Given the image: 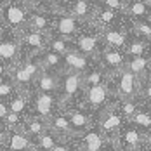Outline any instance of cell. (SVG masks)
Instances as JSON below:
<instances>
[{"mask_svg": "<svg viewBox=\"0 0 151 151\" xmlns=\"http://www.w3.org/2000/svg\"><path fill=\"white\" fill-rule=\"evenodd\" d=\"M141 83L142 80L127 68H122L120 71L109 75V85L115 99H139Z\"/></svg>", "mask_w": 151, "mask_h": 151, "instance_id": "cell-1", "label": "cell"}, {"mask_svg": "<svg viewBox=\"0 0 151 151\" xmlns=\"http://www.w3.org/2000/svg\"><path fill=\"white\" fill-rule=\"evenodd\" d=\"M115 96L111 91L109 82L101 83V85H92V87H85L82 92V101L78 103V106L85 108L87 111H91L92 115H96L97 111H101L103 108L109 106L111 103H115Z\"/></svg>", "mask_w": 151, "mask_h": 151, "instance_id": "cell-2", "label": "cell"}, {"mask_svg": "<svg viewBox=\"0 0 151 151\" xmlns=\"http://www.w3.org/2000/svg\"><path fill=\"white\" fill-rule=\"evenodd\" d=\"M82 92H83V73L64 70L61 73V85L58 92L61 108L64 109V108L73 106L76 97L78 96L82 97Z\"/></svg>", "mask_w": 151, "mask_h": 151, "instance_id": "cell-3", "label": "cell"}, {"mask_svg": "<svg viewBox=\"0 0 151 151\" xmlns=\"http://www.w3.org/2000/svg\"><path fill=\"white\" fill-rule=\"evenodd\" d=\"M94 116H96V125L101 129V132L109 141H113L116 137V134L123 129V125L127 123V120L123 118V115L120 113V109L116 106V101L103 108L101 111H97Z\"/></svg>", "mask_w": 151, "mask_h": 151, "instance_id": "cell-4", "label": "cell"}, {"mask_svg": "<svg viewBox=\"0 0 151 151\" xmlns=\"http://www.w3.org/2000/svg\"><path fill=\"white\" fill-rule=\"evenodd\" d=\"M63 109L58 94H47V92H31V115L49 120L56 111Z\"/></svg>", "mask_w": 151, "mask_h": 151, "instance_id": "cell-5", "label": "cell"}, {"mask_svg": "<svg viewBox=\"0 0 151 151\" xmlns=\"http://www.w3.org/2000/svg\"><path fill=\"white\" fill-rule=\"evenodd\" d=\"M111 142L120 151H137L142 146V130H139L136 125L127 122Z\"/></svg>", "mask_w": 151, "mask_h": 151, "instance_id": "cell-6", "label": "cell"}, {"mask_svg": "<svg viewBox=\"0 0 151 151\" xmlns=\"http://www.w3.org/2000/svg\"><path fill=\"white\" fill-rule=\"evenodd\" d=\"M64 111L70 118L75 139L82 134H85L89 129H92L96 125V116L82 106H70V108H64Z\"/></svg>", "mask_w": 151, "mask_h": 151, "instance_id": "cell-7", "label": "cell"}, {"mask_svg": "<svg viewBox=\"0 0 151 151\" xmlns=\"http://www.w3.org/2000/svg\"><path fill=\"white\" fill-rule=\"evenodd\" d=\"M127 56L120 49H111V47H103V50L97 56V64L103 66L109 75L120 71L122 68H125Z\"/></svg>", "mask_w": 151, "mask_h": 151, "instance_id": "cell-8", "label": "cell"}, {"mask_svg": "<svg viewBox=\"0 0 151 151\" xmlns=\"http://www.w3.org/2000/svg\"><path fill=\"white\" fill-rule=\"evenodd\" d=\"M76 142L85 151H106V148L109 146L111 141L101 132V129L97 125H94L85 134L76 137Z\"/></svg>", "mask_w": 151, "mask_h": 151, "instance_id": "cell-9", "label": "cell"}, {"mask_svg": "<svg viewBox=\"0 0 151 151\" xmlns=\"http://www.w3.org/2000/svg\"><path fill=\"white\" fill-rule=\"evenodd\" d=\"M63 59H64V70L78 71V73H87L91 68H94L97 64V61L94 58H89V56L82 54L76 49H71L70 52H66L63 56Z\"/></svg>", "mask_w": 151, "mask_h": 151, "instance_id": "cell-10", "label": "cell"}, {"mask_svg": "<svg viewBox=\"0 0 151 151\" xmlns=\"http://www.w3.org/2000/svg\"><path fill=\"white\" fill-rule=\"evenodd\" d=\"M73 45L82 54H85L89 58H94V59L97 61V56L103 50L104 44H103L101 35H80V37L73 38Z\"/></svg>", "mask_w": 151, "mask_h": 151, "instance_id": "cell-11", "label": "cell"}, {"mask_svg": "<svg viewBox=\"0 0 151 151\" xmlns=\"http://www.w3.org/2000/svg\"><path fill=\"white\" fill-rule=\"evenodd\" d=\"M61 85V73L42 70V73L37 76L33 89L37 92H47V94H58Z\"/></svg>", "mask_w": 151, "mask_h": 151, "instance_id": "cell-12", "label": "cell"}, {"mask_svg": "<svg viewBox=\"0 0 151 151\" xmlns=\"http://www.w3.org/2000/svg\"><path fill=\"white\" fill-rule=\"evenodd\" d=\"M49 129H50L52 132H56L59 137H63V139H75L71 123H70V118H68V115H66L64 109L56 111V113L49 118Z\"/></svg>", "mask_w": 151, "mask_h": 151, "instance_id": "cell-13", "label": "cell"}, {"mask_svg": "<svg viewBox=\"0 0 151 151\" xmlns=\"http://www.w3.org/2000/svg\"><path fill=\"white\" fill-rule=\"evenodd\" d=\"M4 151H31L33 150V141L26 136L23 130H9Z\"/></svg>", "mask_w": 151, "mask_h": 151, "instance_id": "cell-14", "label": "cell"}, {"mask_svg": "<svg viewBox=\"0 0 151 151\" xmlns=\"http://www.w3.org/2000/svg\"><path fill=\"white\" fill-rule=\"evenodd\" d=\"M7 104H9V111L11 113H17L21 116H30L31 115V92L17 91L7 101Z\"/></svg>", "mask_w": 151, "mask_h": 151, "instance_id": "cell-15", "label": "cell"}, {"mask_svg": "<svg viewBox=\"0 0 151 151\" xmlns=\"http://www.w3.org/2000/svg\"><path fill=\"white\" fill-rule=\"evenodd\" d=\"M125 68L129 71H132L136 76H139L142 82L148 80L151 75V58L148 56H134V58H127Z\"/></svg>", "mask_w": 151, "mask_h": 151, "instance_id": "cell-16", "label": "cell"}, {"mask_svg": "<svg viewBox=\"0 0 151 151\" xmlns=\"http://www.w3.org/2000/svg\"><path fill=\"white\" fill-rule=\"evenodd\" d=\"M21 44H24L33 54H40L49 45V37H47V33H40V31L30 30V31H26V33H23Z\"/></svg>", "mask_w": 151, "mask_h": 151, "instance_id": "cell-17", "label": "cell"}, {"mask_svg": "<svg viewBox=\"0 0 151 151\" xmlns=\"http://www.w3.org/2000/svg\"><path fill=\"white\" fill-rule=\"evenodd\" d=\"M21 40H0V61L9 64L11 68L19 63Z\"/></svg>", "mask_w": 151, "mask_h": 151, "instance_id": "cell-18", "label": "cell"}, {"mask_svg": "<svg viewBox=\"0 0 151 151\" xmlns=\"http://www.w3.org/2000/svg\"><path fill=\"white\" fill-rule=\"evenodd\" d=\"M2 17H4V21H5L9 26H12V28H21V26L28 24L26 9L21 7V5H16V4L7 5V7L4 9V12H2Z\"/></svg>", "mask_w": 151, "mask_h": 151, "instance_id": "cell-19", "label": "cell"}, {"mask_svg": "<svg viewBox=\"0 0 151 151\" xmlns=\"http://www.w3.org/2000/svg\"><path fill=\"white\" fill-rule=\"evenodd\" d=\"M101 38H103V44L104 47H111V49H120L123 50L129 40H127V33L125 31L118 30V28H106L101 31Z\"/></svg>", "mask_w": 151, "mask_h": 151, "instance_id": "cell-20", "label": "cell"}, {"mask_svg": "<svg viewBox=\"0 0 151 151\" xmlns=\"http://www.w3.org/2000/svg\"><path fill=\"white\" fill-rule=\"evenodd\" d=\"M21 130L33 141V139H37L38 136H42L44 132L49 130V120L40 118V116H35V115H30V116H26Z\"/></svg>", "mask_w": 151, "mask_h": 151, "instance_id": "cell-21", "label": "cell"}, {"mask_svg": "<svg viewBox=\"0 0 151 151\" xmlns=\"http://www.w3.org/2000/svg\"><path fill=\"white\" fill-rule=\"evenodd\" d=\"M56 24V31H58V35L63 37V38H71V37H75L78 30H80V21L73 17V16H59L58 17V21L54 23Z\"/></svg>", "mask_w": 151, "mask_h": 151, "instance_id": "cell-22", "label": "cell"}, {"mask_svg": "<svg viewBox=\"0 0 151 151\" xmlns=\"http://www.w3.org/2000/svg\"><path fill=\"white\" fill-rule=\"evenodd\" d=\"M37 58H38V61H40V64H42L44 70L56 71V73H63L64 71V59H63V56L58 54V52H52V50L45 49Z\"/></svg>", "mask_w": 151, "mask_h": 151, "instance_id": "cell-23", "label": "cell"}, {"mask_svg": "<svg viewBox=\"0 0 151 151\" xmlns=\"http://www.w3.org/2000/svg\"><path fill=\"white\" fill-rule=\"evenodd\" d=\"M63 141V137H59L56 132H52L50 129L44 132L42 136H38L37 139H33V150L37 151H52L58 144Z\"/></svg>", "mask_w": 151, "mask_h": 151, "instance_id": "cell-24", "label": "cell"}, {"mask_svg": "<svg viewBox=\"0 0 151 151\" xmlns=\"http://www.w3.org/2000/svg\"><path fill=\"white\" fill-rule=\"evenodd\" d=\"M106 82H109V73L99 64H96L87 73H83V89L92 87V85H101V83H106Z\"/></svg>", "mask_w": 151, "mask_h": 151, "instance_id": "cell-25", "label": "cell"}, {"mask_svg": "<svg viewBox=\"0 0 151 151\" xmlns=\"http://www.w3.org/2000/svg\"><path fill=\"white\" fill-rule=\"evenodd\" d=\"M94 14H96L94 16L96 24L101 26L103 30H106V28H113V24L116 23V19H118V14H120V12L113 11V9H108V7H101V9H96Z\"/></svg>", "mask_w": 151, "mask_h": 151, "instance_id": "cell-26", "label": "cell"}, {"mask_svg": "<svg viewBox=\"0 0 151 151\" xmlns=\"http://www.w3.org/2000/svg\"><path fill=\"white\" fill-rule=\"evenodd\" d=\"M94 11L96 9L92 7L91 0H75L70 14L73 16V17H76L78 21H87V19L94 17Z\"/></svg>", "mask_w": 151, "mask_h": 151, "instance_id": "cell-27", "label": "cell"}, {"mask_svg": "<svg viewBox=\"0 0 151 151\" xmlns=\"http://www.w3.org/2000/svg\"><path fill=\"white\" fill-rule=\"evenodd\" d=\"M130 123H132V125H136L137 129H139V130H142V132L151 130V106H148V104L141 106V108H139V111L132 116Z\"/></svg>", "mask_w": 151, "mask_h": 151, "instance_id": "cell-28", "label": "cell"}, {"mask_svg": "<svg viewBox=\"0 0 151 151\" xmlns=\"http://www.w3.org/2000/svg\"><path fill=\"white\" fill-rule=\"evenodd\" d=\"M125 14L141 21V19H146L151 12L144 0H130V4L125 5Z\"/></svg>", "mask_w": 151, "mask_h": 151, "instance_id": "cell-29", "label": "cell"}, {"mask_svg": "<svg viewBox=\"0 0 151 151\" xmlns=\"http://www.w3.org/2000/svg\"><path fill=\"white\" fill-rule=\"evenodd\" d=\"M116 106H118L120 113L123 115V118L130 122L132 116L139 111V108L142 106V103H141V99H116Z\"/></svg>", "mask_w": 151, "mask_h": 151, "instance_id": "cell-30", "label": "cell"}, {"mask_svg": "<svg viewBox=\"0 0 151 151\" xmlns=\"http://www.w3.org/2000/svg\"><path fill=\"white\" fill-rule=\"evenodd\" d=\"M49 50L52 52H58L61 56H64L66 52H70L71 49H75V45L68 40V38H63V37H49Z\"/></svg>", "mask_w": 151, "mask_h": 151, "instance_id": "cell-31", "label": "cell"}, {"mask_svg": "<svg viewBox=\"0 0 151 151\" xmlns=\"http://www.w3.org/2000/svg\"><path fill=\"white\" fill-rule=\"evenodd\" d=\"M146 50H148V40L144 38H134L132 42H129L127 47L123 49L125 56L127 58H134V56H146Z\"/></svg>", "mask_w": 151, "mask_h": 151, "instance_id": "cell-32", "label": "cell"}, {"mask_svg": "<svg viewBox=\"0 0 151 151\" xmlns=\"http://www.w3.org/2000/svg\"><path fill=\"white\" fill-rule=\"evenodd\" d=\"M28 26L33 31H40V33H47L50 28V19L45 14H33L28 17Z\"/></svg>", "mask_w": 151, "mask_h": 151, "instance_id": "cell-33", "label": "cell"}, {"mask_svg": "<svg viewBox=\"0 0 151 151\" xmlns=\"http://www.w3.org/2000/svg\"><path fill=\"white\" fill-rule=\"evenodd\" d=\"M17 91H19V89L16 87V83L12 82L11 76L0 80V101H9Z\"/></svg>", "mask_w": 151, "mask_h": 151, "instance_id": "cell-34", "label": "cell"}, {"mask_svg": "<svg viewBox=\"0 0 151 151\" xmlns=\"http://www.w3.org/2000/svg\"><path fill=\"white\" fill-rule=\"evenodd\" d=\"M132 28L139 38L151 40V21H134Z\"/></svg>", "mask_w": 151, "mask_h": 151, "instance_id": "cell-35", "label": "cell"}, {"mask_svg": "<svg viewBox=\"0 0 151 151\" xmlns=\"http://www.w3.org/2000/svg\"><path fill=\"white\" fill-rule=\"evenodd\" d=\"M139 99L142 104L151 106V76L148 80H144L141 83V92H139Z\"/></svg>", "mask_w": 151, "mask_h": 151, "instance_id": "cell-36", "label": "cell"}, {"mask_svg": "<svg viewBox=\"0 0 151 151\" xmlns=\"http://www.w3.org/2000/svg\"><path fill=\"white\" fill-rule=\"evenodd\" d=\"M103 2V7H108V9H113L116 12H125V5L122 0H101Z\"/></svg>", "mask_w": 151, "mask_h": 151, "instance_id": "cell-37", "label": "cell"}, {"mask_svg": "<svg viewBox=\"0 0 151 151\" xmlns=\"http://www.w3.org/2000/svg\"><path fill=\"white\" fill-rule=\"evenodd\" d=\"M73 146H75V139H63L52 151H71Z\"/></svg>", "mask_w": 151, "mask_h": 151, "instance_id": "cell-38", "label": "cell"}, {"mask_svg": "<svg viewBox=\"0 0 151 151\" xmlns=\"http://www.w3.org/2000/svg\"><path fill=\"white\" fill-rule=\"evenodd\" d=\"M142 151H151V130L148 132H142V146H141Z\"/></svg>", "mask_w": 151, "mask_h": 151, "instance_id": "cell-39", "label": "cell"}, {"mask_svg": "<svg viewBox=\"0 0 151 151\" xmlns=\"http://www.w3.org/2000/svg\"><path fill=\"white\" fill-rule=\"evenodd\" d=\"M9 76H11V66L5 64L4 61H0V80L9 78Z\"/></svg>", "mask_w": 151, "mask_h": 151, "instance_id": "cell-40", "label": "cell"}, {"mask_svg": "<svg viewBox=\"0 0 151 151\" xmlns=\"http://www.w3.org/2000/svg\"><path fill=\"white\" fill-rule=\"evenodd\" d=\"M7 134H9L7 127L4 125V122H0V148H4V146H5V141H7Z\"/></svg>", "mask_w": 151, "mask_h": 151, "instance_id": "cell-41", "label": "cell"}, {"mask_svg": "<svg viewBox=\"0 0 151 151\" xmlns=\"http://www.w3.org/2000/svg\"><path fill=\"white\" fill-rule=\"evenodd\" d=\"M9 115V104L7 101H0V122H4Z\"/></svg>", "mask_w": 151, "mask_h": 151, "instance_id": "cell-42", "label": "cell"}, {"mask_svg": "<svg viewBox=\"0 0 151 151\" xmlns=\"http://www.w3.org/2000/svg\"><path fill=\"white\" fill-rule=\"evenodd\" d=\"M12 4H16V5H21V7H24V5L28 4V0H12Z\"/></svg>", "mask_w": 151, "mask_h": 151, "instance_id": "cell-43", "label": "cell"}, {"mask_svg": "<svg viewBox=\"0 0 151 151\" xmlns=\"http://www.w3.org/2000/svg\"><path fill=\"white\" fill-rule=\"evenodd\" d=\"M71 151H85V150H83V148L76 142V139H75V146H73V150H71Z\"/></svg>", "mask_w": 151, "mask_h": 151, "instance_id": "cell-44", "label": "cell"}, {"mask_svg": "<svg viewBox=\"0 0 151 151\" xmlns=\"http://www.w3.org/2000/svg\"><path fill=\"white\" fill-rule=\"evenodd\" d=\"M106 151H120V150H116V148L113 146V142H109V146L106 148Z\"/></svg>", "mask_w": 151, "mask_h": 151, "instance_id": "cell-45", "label": "cell"}, {"mask_svg": "<svg viewBox=\"0 0 151 151\" xmlns=\"http://www.w3.org/2000/svg\"><path fill=\"white\" fill-rule=\"evenodd\" d=\"M146 2V5H148V9H150V12H151V0H144Z\"/></svg>", "mask_w": 151, "mask_h": 151, "instance_id": "cell-46", "label": "cell"}, {"mask_svg": "<svg viewBox=\"0 0 151 151\" xmlns=\"http://www.w3.org/2000/svg\"><path fill=\"white\" fill-rule=\"evenodd\" d=\"M33 2H45V0H33Z\"/></svg>", "mask_w": 151, "mask_h": 151, "instance_id": "cell-47", "label": "cell"}, {"mask_svg": "<svg viewBox=\"0 0 151 151\" xmlns=\"http://www.w3.org/2000/svg\"><path fill=\"white\" fill-rule=\"evenodd\" d=\"M58 2H70V0H58Z\"/></svg>", "mask_w": 151, "mask_h": 151, "instance_id": "cell-48", "label": "cell"}, {"mask_svg": "<svg viewBox=\"0 0 151 151\" xmlns=\"http://www.w3.org/2000/svg\"><path fill=\"white\" fill-rule=\"evenodd\" d=\"M0 151H4V150H2V148H0Z\"/></svg>", "mask_w": 151, "mask_h": 151, "instance_id": "cell-49", "label": "cell"}, {"mask_svg": "<svg viewBox=\"0 0 151 151\" xmlns=\"http://www.w3.org/2000/svg\"><path fill=\"white\" fill-rule=\"evenodd\" d=\"M137 151H142V150H137Z\"/></svg>", "mask_w": 151, "mask_h": 151, "instance_id": "cell-50", "label": "cell"}, {"mask_svg": "<svg viewBox=\"0 0 151 151\" xmlns=\"http://www.w3.org/2000/svg\"><path fill=\"white\" fill-rule=\"evenodd\" d=\"M31 151H37V150H31Z\"/></svg>", "mask_w": 151, "mask_h": 151, "instance_id": "cell-51", "label": "cell"}, {"mask_svg": "<svg viewBox=\"0 0 151 151\" xmlns=\"http://www.w3.org/2000/svg\"><path fill=\"white\" fill-rule=\"evenodd\" d=\"M150 76H151V75H150Z\"/></svg>", "mask_w": 151, "mask_h": 151, "instance_id": "cell-52", "label": "cell"}]
</instances>
